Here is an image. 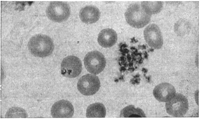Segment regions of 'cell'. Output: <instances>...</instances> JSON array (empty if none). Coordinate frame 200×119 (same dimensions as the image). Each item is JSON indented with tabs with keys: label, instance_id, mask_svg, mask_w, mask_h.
I'll return each mask as SVG.
<instances>
[{
	"label": "cell",
	"instance_id": "obj_8",
	"mask_svg": "<svg viewBox=\"0 0 200 119\" xmlns=\"http://www.w3.org/2000/svg\"><path fill=\"white\" fill-rule=\"evenodd\" d=\"M144 35L145 40L151 48L159 49L163 44V39L161 32L156 24L149 25L144 29Z\"/></svg>",
	"mask_w": 200,
	"mask_h": 119
},
{
	"label": "cell",
	"instance_id": "obj_17",
	"mask_svg": "<svg viewBox=\"0 0 200 119\" xmlns=\"http://www.w3.org/2000/svg\"><path fill=\"white\" fill-rule=\"evenodd\" d=\"M28 115L26 111L18 107H12L10 108L6 112L5 118H26Z\"/></svg>",
	"mask_w": 200,
	"mask_h": 119
},
{
	"label": "cell",
	"instance_id": "obj_10",
	"mask_svg": "<svg viewBox=\"0 0 200 119\" xmlns=\"http://www.w3.org/2000/svg\"><path fill=\"white\" fill-rule=\"evenodd\" d=\"M155 98L160 102H166L171 99L176 94L174 87L168 83H162L156 86L153 91Z\"/></svg>",
	"mask_w": 200,
	"mask_h": 119
},
{
	"label": "cell",
	"instance_id": "obj_12",
	"mask_svg": "<svg viewBox=\"0 0 200 119\" xmlns=\"http://www.w3.org/2000/svg\"><path fill=\"white\" fill-rule=\"evenodd\" d=\"M117 39V35L116 32L112 29L107 28L102 29L99 33L98 41L101 46L109 48L116 44Z\"/></svg>",
	"mask_w": 200,
	"mask_h": 119
},
{
	"label": "cell",
	"instance_id": "obj_11",
	"mask_svg": "<svg viewBox=\"0 0 200 119\" xmlns=\"http://www.w3.org/2000/svg\"><path fill=\"white\" fill-rule=\"evenodd\" d=\"M79 17L84 23L90 24L95 23L99 19L100 12L98 9L92 5L86 6L80 10Z\"/></svg>",
	"mask_w": 200,
	"mask_h": 119
},
{
	"label": "cell",
	"instance_id": "obj_3",
	"mask_svg": "<svg viewBox=\"0 0 200 119\" xmlns=\"http://www.w3.org/2000/svg\"><path fill=\"white\" fill-rule=\"evenodd\" d=\"M70 5L64 2H51L46 9L48 17L51 20L56 22H61L66 20L70 16Z\"/></svg>",
	"mask_w": 200,
	"mask_h": 119
},
{
	"label": "cell",
	"instance_id": "obj_7",
	"mask_svg": "<svg viewBox=\"0 0 200 119\" xmlns=\"http://www.w3.org/2000/svg\"><path fill=\"white\" fill-rule=\"evenodd\" d=\"M82 70L81 62L78 57L73 55L68 56L62 60L61 72L64 76L70 78L78 77Z\"/></svg>",
	"mask_w": 200,
	"mask_h": 119
},
{
	"label": "cell",
	"instance_id": "obj_9",
	"mask_svg": "<svg viewBox=\"0 0 200 119\" xmlns=\"http://www.w3.org/2000/svg\"><path fill=\"white\" fill-rule=\"evenodd\" d=\"M74 109L68 101L62 100L55 102L51 109V115L54 118H71L74 114Z\"/></svg>",
	"mask_w": 200,
	"mask_h": 119
},
{
	"label": "cell",
	"instance_id": "obj_2",
	"mask_svg": "<svg viewBox=\"0 0 200 119\" xmlns=\"http://www.w3.org/2000/svg\"><path fill=\"white\" fill-rule=\"evenodd\" d=\"M125 17L127 23L132 27L142 28L150 22L151 15L145 12L140 4L134 3L130 4L125 13Z\"/></svg>",
	"mask_w": 200,
	"mask_h": 119
},
{
	"label": "cell",
	"instance_id": "obj_14",
	"mask_svg": "<svg viewBox=\"0 0 200 119\" xmlns=\"http://www.w3.org/2000/svg\"><path fill=\"white\" fill-rule=\"evenodd\" d=\"M140 5L145 12L152 15L161 11L163 7V3L162 1H144L141 2Z\"/></svg>",
	"mask_w": 200,
	"mask_h": 119
},
{
	"label": "cell",
	"instance_id": "obj_16",
	"mask_svg": "<svg viewBox=\"0 0 200 119\" xmlns=\"http://www.w3.org/2000/svg\"><path fill=\"white\" fill-rule=\"evenodd\" d=\"M190 23L187 20L180 19L175 23L174 30L176 33L180 36H184L187 34L191 29Z\"/></svg>",
	"mask_w": 200,
	"mask_h": 119
},
{
	"label": "cell",
	"instance_id": "obj_15",
	"mask_svg": "<svg viewBox=\"0 0 200 119\" xmlns=\"http://www.w3.org/2000/svg\"><path fill=\"white\" fill-rule=\"evenodd\" d=\"M120 118H145L146 115L141 109L130 105L124 108L120 112Z\"/></svg>",
	"mask_w": 200,
	"mask_h": 119
},
{
	"label": "cell",
	"instance_id": "obj_6",
	"mask_svg": "<svg viewBox=\"0 0 200 119\" xmlns=\"http://www.w3.org/2000/svg\"><path fill=\"white\" fill-rule=\"evenodd\" d=\"M100 87L98 77L92 74H87L82 76L77 83V88L82 95L90 96L96 93Z\"/></svg>",
	"mask_w": 200,
	"mask_h": 119
},
{
	"label": "cell",
	"instance_id": "obj_1",
	"mask_svg": "<svg viewBox=\"0 0 200 119\" xmlns=\"http://www.w3.org/2000/svg\"><path fill=\"white\" fill-rule=\"evenodd\" d=\"M28 50L34 56L45 58L50 55L54 49L52 39L46 35L38 34L32 36L28 44Z\"/></svg>",
	"mask_w": 200,
	"mask_h": 119
},
{
	"label": "cell",
	"instance_id": "obj_5",
	"mask_svg": "<svg viewBox=\"0 0 200 119\" xmlns=\"http://www.w3.org/2000/svg\"><path fill=\"white\" fill-rule=\"evenodd\" d=\"M85 67L89 73L95 75L102 72L104 69L106 60L104 55L100 52L93 51L88 52L84 59Z\"/></svg>",
	"mask_w": 200,
	"mask_h": 119
},
{
	"label": "cell",
	"instance_id": "obj_4",
	"mask_svg": "<svg viewBox=\"0 0 200 119\" xmlns=\"http://www.w3.org/2000/svg\"><path fill=\"white\" fill-rule=\"evenodd\" d=\"M165 107L167 113L175 117L183 116L188 108V99L181 94H176L169 101L166 102Z\"/></svg>",
	"mask_w": 200,
	"mask_h": 119
},
{
	"label": "cell",
	"instance_id": "obj_13",
	"mask_svg": "<svg viewBox=\"0 0 200 119\" xmlns=\"http://www.w3.org/2000/svg\"><path fill=\"white\" fill-rule=\"evenodd\" d=\"M106 115V110L104 105L96 103L90 105L87 108L86 116L88 118H104Z\"/></svg>",
	"mask_w": 200,
	"mask_h": 119
}]
</instances>
